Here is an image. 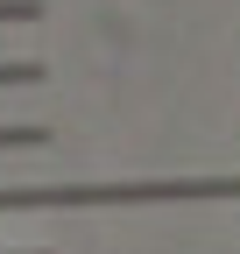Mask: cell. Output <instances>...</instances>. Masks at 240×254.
<instances>
[{
	"mask_svg": "<svg viewBox=\"0 0 240 254\" xmlns=\"http://www.w3.org/2000/svg\"><path fill=\"white\" fill-rule=\"evenodd\" d=\"M14 85H36V64H21V57H0V92H14Z\"/></svg>",
	"mask_w": 240,
	"mask_h": 254,
	"instance_id": "1",
	"label": "cell"
},
{
	"mask_svg": "<svg viewBox=\"0 0 240 254\" xmlns=\"http://www.w3.org/2000/svg\"><path fill=\"white\" fill-rule=\"evenodd\" d=\"M36 141H43V127H21V120L0 127V148H36Z\"/></svg>",
	"mask_w": 240,
	"mask_h": 254,
	"instance_id": "2",
	"label": "cell"
},
{
	"mask_svg": "<svg viewBox=\"0 0 240 254\" xmlns=\"http://www.w3.org/2000/svg\"><path fill=\"white\" fill-rule=\"evenodd\" d=\"M21 21H36V0H0V28H21Z\"/></svg>",
	"mask_w": 240,
	"mask_h": 254,
	"instance_id": "3",
	"label": "cell"
},
{
	"mask_svg": "<svg viewBox=\"0 0 240 254\" xmlns=\"http://www.w3.org/2000/svg\"><path fill=\"white\" fill-rule=\"evenodd\" d=\"M0 254H14V247H0Z\"/></svg>",
	"mask_w": 240,
	"mask_h": 254,
	"instance_id": "4",
	"label": "cell"
}]
</instances>
